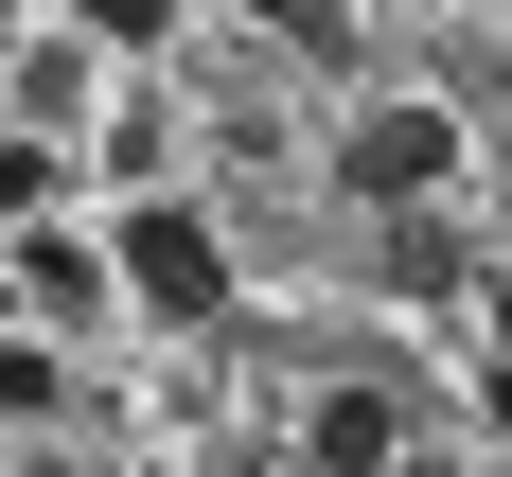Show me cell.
<instances>
[{"label":"cell","instance_id":"cell-1","mask_svg":"<svg viewBox=\"0 0 512 477\" xmlns=\"http://www.w3.org/2000/svg\"><path fill=\"white\" fill-rule=\"evenodd\" d=\"M106 283H124L142 318H230V248H212V212H195V195H124Z\"/></svg>","mask_w":512,"mask_h":477},{"label":"cell","instance_id":"cell-2","mask_svg":"<svg viewBox=\"0 0 512 477\" xmlns=\"http://www.w3.org/2000/svg\"><path fill=\"white\" fill-rule=\"evenodd\" d=\"M336 177H354L371 212H442V195H460V106H424V89L354 106V142H336Z\"/></svg>","mask_w":512,"mask_h":477},{"label":"cell","instance_id":"cell-3","mask_svg":"<svg viewBox=\"0 0 512 477\" xmlns=\"http://www.w3.org/2000/svg\"><path fill=\"white\" fill-rule=\"evenodd\" d=\"M407 442H424L407 389H318V407H301V460H318V477H389Z\"/></svg>","mask_w":512,"mask_h":477},{"label":"cell","instance_id":"cell-4","mask_svg":"<svg viewBox=\"0 0 512 477\" xmlns=\"http://www.w3.org/2000/svg\"><path fill=\"white\" fill-rule=\"evenodd\" d=\"M0 301H36V318H106V248H71V230H18Z\"/></svg>","mask_w":512,"mask_h":477},{"label":"cell","instance_id":"cell-5","mask_svg":"<svg viewBox=\"0 0 512 477\" xmlns=\"http://www.w3.org/2000/svg\"><path fill=\"white\" fill-rule=\"evenodd\" d=\"M53 195H71V142H36V124H0V230H36Z\"/></svg>","mask_w":512,"mask_h":477},{"label":"cell","instance_id":"cell-6","mask_svg":"<svg viewBox=\"0 0 512 477\" xmlns=\"http://www.w3.org/2000/svg\"><path fill=\"white\" fill-rule=\"evenodd\" d=\"M71 36H89V53H159V36H177V0H71Z\"/></svg>","mask_w":512,"mask_h":477},{"label":"cell","instance_id":"cell-7","mask_svg":"<svg viewBox=\"0 0 512 477\" xmlns=\"http://www.w3.org/2000/svg\"><path fill=\"white\" fill-rule=\"evenodd\" d=\"M18 106H36V142H53V124H71V106H89V36H53L36 71H18Z\"/></svg>","mask_w":512,"mask_h":477},{"label":"cell","instance_id":"cell-8","mask_svg":"<svg viewBox=\"0 0 512 477\" xmlns=\"http://www.w3.org/2000/svg\"><path fill=\"white\" fill-rule=\"evenodd\" d=\"M265 36H301V53H354V0H248Z\"/></svg>","mask_w":512,"mask_h":477},{"label":"cell","instance_id":"cell-9","mask_svg":"<svg viewBox=\"0 0 512 477\" xmlns=\"http://www.w3.org/2000/svg\"><path fill=\"white\" fill-rule=\"evenodd\" d=\"M53 389H71V371H53V354H36V336H0V407L36 424V407H53Z\"/></svg>","mask_w":512,"mask_h":477},{"label":"cell","instance_id":"cell-10","mask_svg":"<svg viewBox=\"0 0 512 477\" xmlns=\"http://www.w3.org/2000/svg\"><path fill=\"white\" fill-rule=\"evenodd\" d=\"M477 407H495V424H512V354H495V371H477Z\"/></svg>","mask_w":512,"mask_h":477},{"label":"cell","instance_id":"cell-11","mask_svg":"<svg viewBox=\"0 0 512 477\" xmlns=\"http://www.w3.org/2000/svg\"><path fill=\"white\" fill-rule=\"evenodd\" d=\"M495 354H512V265H495Z\"/></svg>","mask_w":512,"mask_h":477},{"label":"cell","instance_id":"cell-12","mask_svg":"<svg viewBox=\"0 0 512 477\" xmlns=\"http://www.w3.org/2000/svg\"><path fill=\"white\" fill-rule=\"evenodd\" d=\"M0 477H71V460H0Z\"/></svg>","mask_w":512,"mask_h":477},{"label":"cell","instance_id":"cell-13","mask_svg":"<svg viewBox=\"0 0 512 477\" xmlns=\"http://www.w3.org/2000/svg\"><path fill=\"white\" fill-rule=\"evenodd\" d=\"M495 106H512V53H495Z\"/></svg>","mask_w":512,"mask_h":477}]
</instances>
